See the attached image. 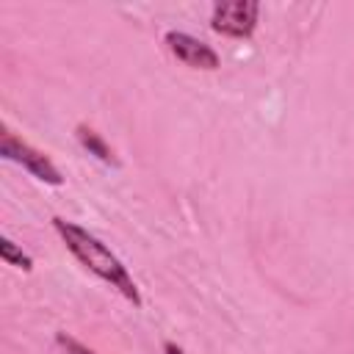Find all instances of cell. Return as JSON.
Masks as SVG:
<instances>
[{
  "label": "cell",
  "mask_w": 354,
  "mask_h": 354,
  "mask_svg": "<svg viewBox=\"0 0 354 354\" xmlns=\"http://www.w3.org/2000/svg\"><path fill=\"white\" fill-rule=\"evenodd\" d=\"M75 138H77V144L88 152V155H94L97 160H102V163H108V166H119V160L113 158V152H111V147L102 141V136L97 133V130H91L88 124H77L75 127Z\"/></svg>",
  "instance_id": "cell-5"
},
{
  "label": "cell",
  "mask_w": 354,
  "mask_h": 354,
  "mask_svg": "<svg viewBox=\"0 0 354 354\" xmlns=\"http://www.w3.org/2000/svg\"><path fill=\"white\" fill-rule=\"evenodd\" d=\"M257 17H260L257 0H227L213 6L210 28L227 39H249L257 30Z\"/></svg>",
  "instance_id": "cell-3"
},
{
  "label": "cell",
  "mask_w": 354,
  "mask_h": 354,
  "mask_svg": "<svg viewBox=\"0 0 354 354\" xmlns=\"http://www.w3.org/2000/svg\"><path fill=\"white\" fill-rule=\"evenodd\" d=\"M55 343H58L66 354H97V351H91L88 346H83L80 340H75V337L66 335V332H58V335H55Z\"/></svg>",
  "instance_id": "cell-7"
},
{
  "label": "cell",
  "mask_w": 354,
  "mask_h": 354,
  "mask_svg": "<svg viewBox=\"0 0 354 354\" xmlns=\"http://www.w3.org/2000/svg\"><path fill=\"white\" fill-rule=\"evenodd\" d=\"M0 257H3L8 266H14V268H22V271H30V268H33V260H30L11 238H0Z\"/></svg>",
  "instance_id": "cell-6"
},
{
  "label": "cell",
  "mask_w": 354,
  "mask_h": 354,
  "mask_svg": "<svg viewBox=\"0 0 354 354\" xmlns=\"http://www.w3.org/2000/svg\"><path fill=\"white\" fill-rule=\"evenodd\" d=\"M166 44H169V50L174 53V58L183 61V64L191 66V69H205V72L218 69V53H216L210 44H205L202 39L191 36V33L169 30V33H166Z\"/></svg>",
  "instance_id": "cell-4"
},
{
  "label": "cell",
  "mask_w": 354,
  "mask_h": 354,
  "mask_svg": "<svg viewBox=\"0 0 354 354\" xmlns=\"http://www.w3.org/2000/svg\"><path fill=\"white\" fill-rule=\"evenodd\" d=\"M53 230L58 232V238L64 241V246H66L94 277H100L105 285H111L113 290H119L133 307H141V304H144V301H141V293H138V285H136V279L130 277V271L124 268V263H122L94 232H88L86 227H80V224H75V221H66V218H61V216L53 218Z\"/></svg>",
  "instance_id": "cell-1"
},
{
  "label": "cell",
  "mask_w": 354,
  "mask_h": 354,
  "mask_svg": "<svg viewBox=\"0 0 354 354\" xmlns=\"http://www.w3.org/2000/svg\"><path fill=\"white\" fill-rule=\"evenodd\" d=\"M0 155L6 160H14L19 163L25 171H30L36 180L47 183V185H61L64 183V174L58 171V166L36 147H30L28 141H22L19 136H14L6 124L0 127Z\"/></svg>",
  "instance_id": "cell-2"
},
{
  "label": "cell",
  "mask_w": 354,
  "mask_h": 354,
  "mask_svg": "<svg viewBox=\"0 0 354 354\" xmlns=\"http://www.w3.org/2000/svg\"><path fill=\"white\" fill-rule=\"evenodd\" d=\"M163 354H185L177 343H163Z\"/></svg>",
  "instance_id": "cell-8"
}]
</instances>
